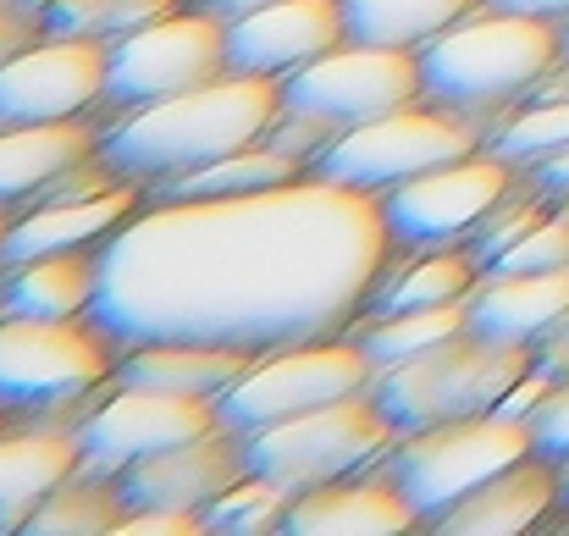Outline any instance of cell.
Here are the masks:
<instances>
[{
  "instance_id": "cell-1",
  "label": "cell",
  "mask_w": 569,
  "mask_h": 536,
  "mask_svg": "<svg viewBox=\"0 0 569 536\" xmlns=\"http://www.w3.org/2000/svg\"><path fill=\"white\" fill-rule=\"evenodd\" d=\"M387 255L381 193L316 172L232 199H156L100 244L89 321L122 355L216 344L266 359L349 332Z\"/></svg>"
},
{
  "instance_id": "cell-2",
  "label": "cell",
  "mask_w": 569,
  "mask_h": 536,
  "mask_svg": "<svg viewBox=\"0 0 569 536\" xmlns=\"http://www.w3.org/2000/svg\"><path fill=\"white\" fill-rule=\"evenodd\" d=\"M277 111H282V78L227 72L178 100L133 111L122 128L100 139V156L117 167V178L150 188V182H167L260 145Z\"/></svg>"
},
{
  "instance_id": "cell-3",
  "label": "cell",
  "mask_w": 569,
  "mask_h": 536,
  "mask_svg": "<svg viewBox=\"0 0 569 536\" xmlns=\"http://www.w3.org/2000/svg\"><path fill=\"white\" fill-rule=\"evenodd\" d=\"M559 56H565L559 22L503 11V6H476L465 22H453L420 50L426 106H442L492 128L498 117L531 100V89Z\"/></svg>"
},
{
  "instance_id": "cell-4",
  "label": "cell",
  "mask_w": 569,
  "mask_h": 536,
  "mask_svg": "<svg viewBox=\"0 0 569 536\" xmlns=\"http://www.w3.org/2000/svg\"><path fill=\"white\" fill-rule=\"evenodd\" d=\"M531 365H537V344H503V338L465 327L459 338H448L426 355L377 370L371 393L392 415L398 437H409V431H426V426H448V420L503 409V398L520 387V376Z\"/></svg>"
},
{
  "instance_id": "cell-5",
  "label": "cell",
  "mask_w": 569,
  "mask_h": 536,
  "mask_svg": "<svg viewBox=\"0 0 569 536\" xmlns=\"http://www.w3.org/2000/svg\"><path fill=\"white\" fill-rule=\"evenodd\" d=\"M122 349L89 321L0 316V409L6 415H72L89 404Z\"/></svg>"
},
{
  "instance_id": "cell-6",
  "label": "cell",
  "mask_w": 569,
  "mask_h": 536,
  "mask_svg": "<svg viewBox=\"0 0 569 536\" xmlns=\"http://www.w3.org/2000/svg\"><path fill=\"white\" fill-rule=\"evenodd\" d=\"M526 454H537L531 420L492 409V415H470V420H448V426L398 437V448L387 454V470L403 487V498L420 509V520L437 526L459 498H470L481 482H492L498 470H509Z\"/></svg>"
},
{
  "instance_id": "cell-7",
  "label": "cell",
  "mask_w": 569,
  "mask_h": 536,
  "mask_svg": "<svg viewBox=\"0 0 569 536\" xmlns=\"http://www.w3.org/2000/svg\"><path fill=\"white\" fill-rule=\"evenodd\" d=\"M392 448H398L392 415L377 404L371 387H360V393H343L310 415H293L282 426L254 431L249 465L299 498L310 487H327V482H343L366 465H381Z\"/></svg>"
},
{
  "instance_id": "cell-8",
  "label": "cell",
  "mask_w": 569,
  "mask_h": 536,
  "mask_svg": "<svg viewBox=\"0 0 569 536\" xmlns=\"http://www.w3.org/2000/svg\"><path fill=\"white\" fill-rule=\"evenodd\" d=\"M476 150H487V122H470L459 111L420 100V106L387 111L366 128L338 133L310 161V172L327 182H343V188H360V193H392L398 182L426 178V172L465 161Z\"/></svg>"
},
{
  "instance_id": "cell-9",
  "label": "cell",
  "mask_w": 569,
  "mask_h": 536,
  "mask_svg": "<svg viewBox=\"0 0 569 536\" xmlns=\"http://www.w3.org/2000/svg\"><path fill=\"white\" fill-rule=\"evenodd\" d=\"M371 381H377V365H371L360 338H321V344H299V349L266 355L249 376H238L216 398V415L238 437H254L266 426L310 415V409H321V404H332L343 393H360Z\"/></svg>"
},
{
  "instance_id": "cell-10",
  "label": "cell",
  "mask_w": 569,
  "mask_h": 536,
  "mask_svg": "<svg viewBox=\"0 0 569 536\" xmlns=\"http://www.w3.org/2000/svg\"><path fill=\"white\" fill-rule=\"evenodd\" d=\"M420 100H426L420 50H387V44H360V39H343L321 61L282 78V106L310 111V117L332 122L338 133L366 128L387 111H403Z\"/></svg>"
},
{
  "instance_id": "cell-11",
  "label": "cell",
  "mask_w": 569,
  "mask_h": 536,
  "mask_svg": "<svg viewBox=\"0 0 569 536\" xmlns=\"http://www.w3.org/2000/svg\"><path fill=\"white\" fill-rule=\"evenodd\" d=\"M227 22L204 17V11H172L128 39L111 44V78H106V106H161L178 100L199 83L227 78Z\"/></svg>"
},
{
  "instance_id": "cell-12",
  "label": "cell",
  "mask_w": 569,
  "mask_h": 536,
  "mask_svg": "<svg viewBox=\"0 0 569 536\" xmlns=\"http://www.w3.org/2000/svg\"><path fill=\"white\" fill-rule=\"evenodd\" d=\"M515 182H520V167L492 156V150H476V156L448 161L426 178L398 182L392 193H381L387 238H392V249H415V255L465 244Z\"/></svg>"
},
{
  "instance_id": "cell-13",
  "label": "cell",
  "mask_w": 569,
  "mask_h": 536,
  "mask_svg": "<svg viewBox=\"0 0 569 536\" xmlns=\"http://www.w3.org/2000/svg\"><path fill=\"white\" fill-rule=\"evenodd\" d=\"M216 426H221L216 398L161 393V387H117L111 381V398H100L89 409V420L78 426V437H83L78 470L83 476H122L128 465H139L161 448H178L189 437H204Z\"/></svg>"
},
{
  "instance_id": "cell-14",
  "label": "cell",
  "mask_w": 569,
  "mask_h": 536,
  "mask_svg": "<svg viewBox=\"0 0 569 536\" xmlns=\"http://www.w3.org/2000/svg\"><path fill=\"white\" fill-rule=\"evenodd\" d=\"M111 44L100 39H61L44 33L22 56L0 67V128L22 122H67L106 100Z\"/></svg>"
},
{
  "instance_id": "cell-15",
  "label": "cell",
  "mask_w": 569,
  "mask_h": 536,
  "mask_svg": "<svg viewBox=\"0 0 569 536\" xmlns=\"http://www.w3.org/2000/svg\"><path fill=\"white\" fill-rule=\"evenodd\" d=\"M249 465V437H238L232 426H216L204 437H189L178 448H161L139 465H128L117 476L128 509H193L204 515L232 482H243Z\"/></svg>"
},
{
  "instance_id": "cell-16",
  "label": "cell",
  "mask_w": 569,
  "mask_h": 536,
  "mask_svg": "<svg viewBox=\"0 0 569 536\" xmlns=\"http://www.w3.org/2000/svg\"><path fill=\"white\" fill-rule=\"evenodd\" d=\"M349 39L343 0H271L227 22V67L260 78H293Z\"/></svg>"
},
{
  "instance_id": "cell-17",
  "label": "cell",
  "mask_w": 569,
  "mask_h": 536,
  "mask_svg": "<svg viewBox=\"0 0 569 536\" xmlns=\"http://www.w3.org/2000/svg\"><path fill=\"white\" fill-rule=\"evenodd\" d=\"M420 526V509L403 498V487L392 482L387 459L381 476H343L327 487H310L293 498L288 509V536H403Z\"/></svg>"
},
{
  "instance_id": "cell-18",
  "label": "cell",
  "mask_w": 569,
  "mask_h": 536,
  "mask_svg": "<svg viewBox=\"0 0 569 536\" xmlns=\"http://www.w3.org/2000/svg\"><path fill=\"white\" fill-rule=\"evenodd\" d=\"M559 509V465L548 454H526L492 482H481L470 498H459L431 532L442 536H520L537 532Z\"/></svg>"
},
{
  "instance_id": "cell-19",
  "label": "cell",
  "mask_w": 569,
  "mask_h": 536,
  "mask_svg": "<svg viewBox=\"0 0 569 536\" xmlns=\"http://www.w3.org/2000/svg\"><path fill=\"white\" fill-rule=\"evenodd\" d=\"M67 420L72 415H50V420H39L28 431H6L0 437V536L22 532L28 515L78 470L83 437Z\"/></svg>"
},
{
  "instance_id": "cell-20",
  "label": "cell",
  "mask_w": 569,
  "mask_h": 536,
  "mask_svg": "<svg viewBox=\"0 0 569 536\" xmlns=\"http://www.w3.org/2000/svg\"><path fill=\"white\" fill-rule=\"evenodd\" d=\"M150 193L139 182H117L111 193H94V199H72V205H39V210H22L0 244V271L6 266H22V260H39V255H61V249H89V244H106L122 221L139 216Z\"/></svg>"
},
{
  "instance_id": "cell-21",
  "label": "cell",
  "mask_w": 569,
  "mask_h": 536,
  "mask_svg": "<svg viewBox=\"0 0 569 536\" xmlns=\"http://www.w3.org/2000/svg\"><path fill=\"white\" fill-rule=\"evenodd\" d=\"M569 316V271H503L487 266L470 288V332L503 344H542Z\"/></svg>"
},
{
  "instance_id": "cell-22",
  "label": "cell",
  "mask_w": 569,
  "mask_h": 536,
  "mask_svg": "<svg viewBox=\"0 0 569 536\" xmlns=\"http://www.w3.org/2000/svg\"><path fill=\"white\" fill-rule=\"evenodd\" d=\"M100 288V249H61L0 271V316H39V321H78L94 310Z\"/></svg>"
},
{
  "instance_id": "cell-23",
  "label": "cell",
  "mask_w": 569,
  "mask_h": 536,
  "mask_svg": "<svg viewBox=\"0 0 569 536\" xmlns=\"http://www.w3.org/2000/svg\"><path fill=\"white\" fill-rule=\"evenodd\" d=\"M260 355L249 349H216V344H144L117 359V387H161V393H193L221 398L238 376H249Z\"/></svg>"
},
{
  "instance_id": "cell-24",
  "label": "cell",
  "mask_w": 569,
  "mask_h": 536,
  "mask_svg": "<svg viewBox=\"0 0 569 536\" xmlns=\"http://www.w3.org/2000/svg\"><path fill=\"white\" fill-rule=\"evenodd\" d=\"M100 128L83 117L67 122H22V128H0V205H22L33 199L44 182L56 178L61 167L83 161L100 150Z\"/></svg>"
},
{
  "instance_id": "cell-25",
  "label": "cell",
  "mask_w": 569,
  "mask_h": 536,
  "mask_svg": "<svg viewBox=\"0 0 569 536\" xmlns=\"http://www.w3.org/2000/svg\"><path fill=\"white\" fill-rule=\"evenodd\" d=\"M481 277V260L470 249H420L409 266L387 255L377 288H371V305H366V321L371 316H403V310H437V305H459L470 299Z\"/></svg>"
},
{
  "instance_id": "cell-26",
  "label": "cell",
  "mask_w": 569,
  "mask_h": 536,
  "mask_svg": "<svg viewBox=\"0 0 569 536\" xmlns=\"http://www.w3.org/2000/svg\"><path fill=\"white\" fill-rule=\"evenodd\" d=\"M310 178V167L277 145H249L238 156H221L210 167H193V172H178L167 182H150L144 193L150 199H232V193H260V188H282V182Z\"/></svg>"
},
{
  "instance_id": "cell-27",
  "label": "cell",
  "mask_w": 569,
  "mask_h": 536,
  "mask_svg": "<svg viewBox=\"0 0 569 536\" xmlns=\"http://www.w3.org/2000/svg\"><path fill=\"white\" fill-rule=\"evenodd\" d=\"M487 0H343L349 39L387 44V50H426L437 33L465 22Z\"/></svg>"
},
{
  "instance_id": "cell-28",
  "label": "cell",
  "mask_w": 569,
  "mask_h": 536,
  "mask_svg": "<svg viewBox=\"0 0 569 536\" xmlns=\"http://www.w3.org/2000/svg\"><path fill=\"white\" fill-rule=\"evenodd\" d=\"M128 515V498L117 487V476H83L72 470L33 515H28V536H117Z\"/></svg>"
},
{
  "instance_id": "cell-29",
  "label": "cell",
  "mask_w": 569,
  "mask_h": 536,
  "mask_svg": "<svg viewBox=\"0 0 569 536\" xmlns=\"http://www.w3.org/2000/svg\"><path fill=\"white\" fill-rule=\"evenodd\" d=\"M465 327H470V299L437 305V310L371 316V321L360 327V344H366L371 365L387 370V365H403V359H415V355H426V349H437V344H448V338H459Z\"/></svg>"
},
{
  "instance_id": "cell-30",
  "label": "cell",
  "mask_w": 569,
  "mask_h": 536,
  "mask_svg": "<svg viewBox=\"0 0 569 536\" xmlns=\"http://www.w3.org/2000/svg\"><path fill=\"white\" fill-rule=\"evenodd\" d=\"M183 11V0H50L44 6V28L61 39H100L117 44L161 17Z\"/></svg>"
},
{
  "instance_id": "cell-31",
  "label": "cell",
  "mask_w": 569,
  "mask_h": 536,
  "mask_svg": "<svg viewBox=\"0 0 569 536\" xmlns=\"http://www.w3.org/2000/svg\"><path fill=\"white\" fill-rule=\"evenodd\" d=\"M487 150L515 161L520 172L569 150V100H526V106H515L503 122L487 128Z\"/></svg>"
},
{
  "instance_id": "cell-32",
  "label": "cell",
  "mask_w": 569,
  "mask_h": 536,
  "mask_svg": "<svg viewBox=\"0 0 569 536\" xmlns=\"http://www.w3.org/2000/svg\"><path fill=\"white\" fill-rule=\"evenodd\" d=\"M288 509H293V493L277 487L271 476L249 470L243 482H232L210 509H204V532L210 536H266L288 526Z\"/></svg>"
},
{
  "instance_id": "cell-33",
  "label": "cell",
  "mask_w": 569,
  "mask_h": 536,
  "mask_svg": "<svg viewBox=\"0 0 569 536\" xmlns=\"http://www.w3.org/2000/svg\"><path fill=\"white\" fill-rule=\"evenodd\" d=\"M548 210H553V199H548V193L531 182V172H526V182H515V188H509V193H503V199L487 210V221H481V227L465 238V249H470V255L481 260V271H487V266H492L503 249H515V244H520V238H526V232H531V227L548 216Z\"/></svg>"
},
{
  "instance_id": "cell-34",
  "label": "cell",
  "mask_w": 569,
  "mask_h": 536,
  "mask_svg": "<svg viewBox=\"0 0 569 536\" xmlns=\"http://www.w3.org/2000/svg\"><path fill=\"white\" fill-rule=\"evenodd\" d=\"M50 28H44V11L33 0H0V67L11 56H22L28 44H39Z\"/></svg>"
},
{
  "instance_id": "cell-35",
  "label": "cell",
  "mask_w": 569,
  "mask_h": 536,
  "mask_svg": "<svg viewBox=\"0 0 569 536\" xmlns=\"http://www.w3.org/2000/svg\"><path fill=\"white\" fill-rule=\"evenodd\" d=\"M531 431H537V454H548V459L569 454V381H559L542 398V409L531 415Z\"/></svg>"
},
{
  "instance_id": "cell-36",
  "label": "cell",
  "mask_w": 569,
  "mask_h": 536,
  "mask_svg": "<svg viewBox=\"0 0 569 536\" xmlns=\"http://www.w3.org/2000/svg\"><path fill=\"white\" fill-rule=\"evenodd\" d=\"M204 532V515L193 509H128L117 536H199Z\"/></svg>"
},
{
  "instance_id": "cell-37",
  "label": "cell",
  "mask_w": 569,
  "mask_h": 536,
  "mask_svg": "<svg viewBox=\"0 0 569 536\" xmlns=\"http://www.w3.org/2000/svg\"><path fill=\"white\" fill-rule=\"evenodd\" d=\"M537 365L548 370V376H559V381H569V316L537 344Z\"/></svg>"
},
{
  "instance_id": "cell-38",
  "label": "cell",
  "mask_w": 569,
  "mask_h": 536,
  "mask_svg": "<svg viewBox=\"0 0 569 536\" xmlns=\"http://www.w3.org/2000/svg\"><path fill=\"white\" fill-rule=\"evenodd\" d=\"M526 172H531V182H537L548 199H569V150L548 156V161H537V167H526Z\"/></svg>"
},
{
  "instance_id": "cell-39",
  "label": "cell",
  "mask_w": 569,
  "mask_h": 536,
  "mask_svg": "<svg viewBox=\"0 0 569 536\" xmlns=\"http://www.w3.org/2000/svg\"><path fill=\"white\" fill-rule=\"evenodd\" d=\"M183 6H189V11H204V17H216V22H238V17L271 6V0H183Z\"/></svg>"
},
{
  "instance_id": "cell-40",
  "label": "cell",
  "mask_w": 569,
  "mask_h": 536,
  "mask_svg": "<svg viewBox=\"0 0 569 536\" xmlns=\"http://www.w3.org/2000/svg\"><path fill=\"white\" fill-rule=\"evenodd\" d=\"M487 6H503V11H526V17H548V22H569V0H487Z\"/></svg>"
},
{
  "instance_id": "cell-41",
  "label": "cell",
  "mask_w": 569,
  "mask_h": 536,
  "mask_svg": "<svg viewBox=\"0 0 569 536\" xmlns=\"http://www.w3.org/2000/svg\"><path fill=\"white\" fill-rule=\"evenodd\" d=\"M553 465H559V509H565L569 504V454H559Z\"/></svg>"
},
{
  "instance_id": "cell-42",
  "label": "cell",
  "mask_w": 569,
  "mask_h": 536,
  "mask_svg": "<svg viewBox=\"0 0 569 536\" xmlns=\"http://www.w3.org/2000/svg\"><path fill=\"white\" fill-rule=\"evenodd\" d=\"M11 221H17V216H11V205H0V244H6V232H11Z\"/></svg>"
},
{
  "instance_id": "cell-43",
  "label": "cell",
  "mask_w": 569,
  "mask_h": 536,
  "mask_svg": "<svg viewBox=\"0 0 569 536\" xmlns=\"http://www.w3.org/2000/svg\"><path fill=\"white\" fill-rule=\"evenodd\" d=\"M6 431H11V426H6V409H0V437H6Z\"/></svg>"
},
{
  "instance_id": "cell-44",
  "label": "cell",
  "mask_w": 569,
  "mask_h": 536,
  "mask_svg": "<svg viewBox=\"0 0 569 536\" xmlns=\"http://www.w3.org/2000/svg\"><path fill=\"white\" fill-rule=\"evenodd\" d=\"M565 56H569V22H565Z\"/></svg>"
}]
</instances>
